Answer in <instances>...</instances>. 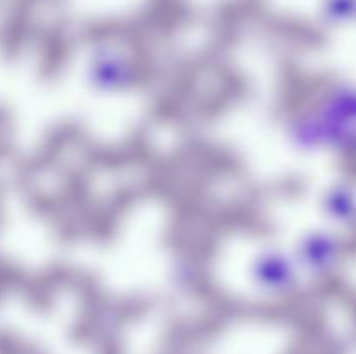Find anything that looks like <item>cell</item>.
Instances as JSON below:
<instances>
[{
	"label": "cell",
	"instance_id": "6da1fadb",
	"mask_svg": "<svg viewBox=\"0 0 356 354\" xmlns=\"http://www.w3.org/2000/svg\"><path fill=\"white\" fill-rule=\"evenodd\" d=\"M287 135L296 149L356 155V85L334 83L292 115Z\"/></svg>",
	"mask_w": 356,
	"mask_h": 354
},
{
	"label": "cell",
	"instance_id": "7a4b0ae2",
	"mask_svg": "<svg viewBox=\"0 0 356 354\" xmlns=\"http://www.w3.org/2000/svg\"><path fill=\"white\" fill-rule=\"evenodd\" d=\"M299 264L294 255L284 250L268 248L257 253L250 266L254 287L268 297H287L298 288Z\"/></svg>",
	"mask_w": 356,
	"mask_h": 354
},
{
	"label": "cell",
	"instance_id": "3957f363",
	"mask_svg": "<svg viewBox=\"0 0 356 354\" xmlns=\"http://www.w3.org/2000/svg\"><path fill=\"white\" fill-rule=\"evenodd\" d=\"M294 257L301 273L325 276L343 259V243L330 231H312L302 236Z\"/></svg>",
	"mask_w": 356,
	"mask_h": 354
},
{
	"label": "cell",
	"instance_id": "277c9868",
	"mask_svg": "<svg viewBox=\"0 0 356 354\" xmlns=\"http://www.w3.org/2000/svg\"><path fill=\"white\" fill-rule=\"evenodd\" d=\"M87 80L97 92H120L134 80V66L118 51L104 49L90 59Z\"/></svg>",
	"mask_w": 356,
	"mask_h": 354
},
{
	"label": "cell",
	"instance_id": "5b68a950",
	"mask_svg": "<svg viewBox=\"0 0 356 354\" xmlns=\"http://www.w3.org/2000/svg\"><path fill=\"white\" fill-rule=\"evenodd\" d=\"M323 208L334 222L341 226L356 224V193L346 184H336L327 191Z\"/></svg>",
	"mask_w": 356,
	"mask_h": 354
},
{
	"label": "cell",
	"instance_id": "8992f818",
	"mask_svg": "<svg viewBox=\"0 0 356 354\" xmlns=\"http://www.w3.org/2000/svg\"><path fill=\"white\" fill-rule=\"evenodd\" d=\"M325 19L330 23H348L356 19V0H327L323 7Z\"/></svg>",
	"mask_w": 356,
	"mask_h": 354
}]
</instances>
